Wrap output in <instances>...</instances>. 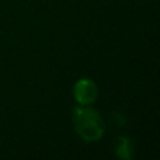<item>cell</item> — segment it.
Instances as JSON below:
<instances>
[{
	"mask_svg": "<svg viewBox=\"0 0 160 160\" xmlns=\"http://www.w3.org/2000/svg\"><path fill=\"white\" fill-rule=\"evenodd\" d=\"M73 121L78 133L84 141H97L101 138L104 128L98 112L88 107H78L73 112Z\"/></svg>",
	"mask_w": 160,
	"mask_h": 160,
	"instance_id": "6da1fadb",
	"label": "cell"
},
{
	"mask_svg": "<svg viewBox=\"0 0 160 160\" xmlns=\"http://www.w3.org/2000/svg\"><path fill=\"white\" fill-rule=\"evenodd\" d=\"M97 87L91 80H79L75 86V97L82 105H87L96 100Z\"/></svg>",
	"mask_w": 160,
	"mask_h": 160,
	"instance_id": "7a4b0ae2",
	"label": "cell"
},
{
	"mask_svg": "<svg viewBox=\"0 0 160 160\" xmlns=\"http://www.w3.org/2000/svg\"><path fill=\"white\" fill-rule=\"evenodd\" d=\"M117 155L124 159H129L132 156V145H131V142L128 139L125 138L119 139V146L117 149Z\"/></svg>",
	"mask_w": 160,
	"mask_h": 160,
	"instance_id": "3957f363",
	"label": "cell"
}]
</instances>
